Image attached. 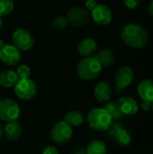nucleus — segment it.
Returning <instances> with one entry per match:
<instances>
[{"label":"nucleus","mask_w":153,"mask_h":154,"mask_svg":"<svg viewBox=\"0 0 153 154\" xmlns=\"http://www.w3.org/2000/svg\"><path fill=\"white\" fill-rule=\"evenodd\" d=\"M121 37L125 44L134 49H141L149 42L148 32L138 23L126 24L122 30Z\"/></svg>","instance_id":"f257e3e1"},{"label":"nucleus","mask_w":153,"mask_h":154,"mask_svg":"<svg viewBox=\"0 0 153 154\" xmlns=\"http://www.w3.org/2000/svg\"><path fill=\"white\" fill-rule=\"evenodd\" d=\"M87 120L90 128L97 132L106 131L113 124L111 115L104 107L91 109L87 114Z\"/></svg>","instance_id":"f03ea898"},{"label":"nucleus","mask_w":153,"mask_h":154,"mask_svg":"<svg viewBox=\"0 0 153 154\" xmlns=\"http://www.w3.org/2000/svg\"><path fill=\"white\" fill-rule=\"evenodd\" d=\"M102 65L95 57H87L81 60L77 67L78 75L84 80H92L98 77L102 71Z\"/></svg>","instance_id":"7ed1b4c3"},{"label":"nucleus","mask_w":153,"mask_h":154,"mask_svg":"<svg viewBox=\"0 0 153 154\" xmlns=\"http://www.w3.org/2000/svg\"><path fill=\"white\" fill-rule=\"evenodd\" d=\"M20 116V107L18 104L10 98L0 100V120L4 122L17 121Z\"/></svg>","instance_id":"20e7f679"},{"label":"nucleus","mask_w":153,"mask_h":154,"mask_svg":"<svg viewBox=\"0 0 153 154\" xmlns=\"http://www.w3.org/2000/svg\"><path fill=\"white\" fill-rule=\"evenodd\" d=\"M72 135H73L72 127L63 120L56 123L50 131L51 140L58 144L67 143L68 142H69Z\"/></svg>","instance_id":"39448f33"},{"label":"nucleus","mask_w":153,"mask_h":154,"mask_svg":"<svg viewBox=\"0 0 153 154\" xmlns=\"http://www.w3.org/2000/svg\"><path fill=\"white\" fill-rule=\"evenodd\" d=\"M15 95L23 100H31L37 95V86L30 79H19L14 87Z\"/></svg>","instance_id":"423d86ee"},{"label":"nucleus","mask_w":153,"mask_h":154,"mask_svg":"<svg viewBox=\"0 0 153 154\" xmlns=\"http://www.w3.org/2000/svg\"><path fill=\"white\" fill-rule=\"evenodd\" d=\"M12 41L14 46H15L20 51H26L33 46L34 39L30 32L25 29L18 28L13 33Z\"/></svg>","instance_id":"0eeeda50"},{"label":"nucleus","mask_w":153,"mask_h":154,"mask_svg":"<svg viewBox=\"0 0 153 154\" xmlns=\"http://www.w3.org/2000/svg\"><path fill=\"white\" fill-rule=\"evenodd\" d=\"M67 19L69 23L75 27H80L85 24H87L90 19V14L88 13V10L81 7V6H72L68 14H67Z\"/></svg>","instance_id":"6e6552de"},{"label":"nucleus","mask_w":153,"mask_h":154,"mask_svg":"<svg viewBox=\"0 0 153 154\" xmlns=\"http://www.w3.org/2000/svg\"><path fill=\"white\" fill-rule=\"evenodd\" d=\"M91 16L94 22L99 25H106L111 23L113 19V14L111 9L102 4L97 5L91 11Z\"/></svg>","instance_id":"1a4fd4ad"},{"label":"nucleus","mask_w":153,"mask_h":154,"mask_svg":"<svg viewBox=\"0 0 153 154\" xmlns=\"http://www.w3.org/2000/svg\"><path fill=\"white\" fill-rule=\"evenodd\" d=\"M21 51L14 45H5L0 51V60L8 66H14L20 62Z\"/></svg>","instance_id":"9d476101"},{"label":"nucleus","mask_w":153,"mask_h":154,"mask_svg":"<svg viewBox=\"0 0 153 154\" xmlns=\"http://www.w3.org/2000/svg\"><path fill=\"white\" fill-rule=\"evenodd\" d=\"M134 73L133 70L127 66L120 68L115 75V81H116V86L117 88L120 89H124L128 86L131 85V83L133 80Z\"/></svg>","instance_id":"9b49d317"},{"label":"nucleus","mask_w":153,"mask_h":154,"mask_svg":"<svg viewBox=\"0 0 153 154\" xmlns=\"http://www.w3.org/2000/svg\"><path fill=\"white\" fill-rule=\"evenodd\" d=\"M120 111L125 116H133L139 111L138 102L131 97H122L117 102Z\"/></svg>","instance_id":"f8f14e48"},{"label":"nucleus","mask_w":153,"mask_h":154,"mask_svg":"<svg viewBox=\"0 0 153 154\" xmlns=\"http://www.w3.org/2000/svg\"><path fill=\"white\" fill-rule=\"evenodd\" d=\"M112 95V88L106 81L98 82L94 88V97L100 103L107 102Z\"/></svg>","instance_id":"ddd939ff"},{"label":"nucleus","mask_w":153,"mask_h":154,"mask_svg":"<svg viewBox=\"0 0 153 154\" xmlns=\"http://www.w3.org/2000/svg\"><path fill=\"white\" fill-rule=\"evenodd\" d=\"M138 94L142 101L153 102V80L143 79L138 85Z\"/></svg>","instance_id":"4468645a"},{"label":"nucleus","mask_w":153,"mask_h":154,"mask_svg":"<svg viewBox=\"0 0 153 154\" xmlns=\"http://www.w3.org/2000/svg\"><path fill=\"white\" fill-rule=\"evenodd\" d=\"M96 49H97V43L92 38H86L82 40L78 46V53L85 58L91 57L96 52Z\"/></svg>","instance_id":"2eb2a0df"},{"label":"nucleus","mask_w":153,"mask_h":154,"mask_svg":"<svg viewBox=\"0 0 153 154\" xmlns=\"http://www.w3.org/2000/svg\"><path fill=\"white\" fill-rule=\"evenodd\" d=\"M3 134L9 141H16L22 134V126L17 121L8 122L3 130Z\"/></svg>","instance_id":"dca6fc26"},{"label":"nucleus","mask_w":153,"mask_h":154,"mask_svg":"<svg viewBox=\"0 0 153 154\" xmlns=\"http://www.w3.org/2000/svg\"><path fill=\"white\" fill-rule=\"evenodd\" d=\"M19 80L15 71L11 69H5L0 72V86L3 88H14Z\"/></svg>","instance_id":"f3484780"},{"label":"nucleus","mask_w":153,"mask_h":154,"mask_svg":"<svg viewBox=\"0 0 153 154\" xmlns=\"http://www.w3.org/2000/svg\"><path fill=\"white\" fill-rule=\"evenodd\" d=\"M63 121L66 122L71 127H77L82 125V123L84 122V116L81 112L77 110L69 111L65 115Z\"/></svg>","instance_id":"a211bd4d"},{"label":"nucleus","mask_w":153,"mask_h":154,"mask_svg":"<svg viewBox=\"0 0 153 154\" xmlns=\"http://www.w3.org/2000/svg\"><path fill=\"white\" fill-rule=\"evenodd\" d=\"M86 151L87 154H106L107 147L103 141L95 139L88 143Z\"/></svg>","instance_id":"6ab92c4d"},{"label":"nucleus","mask_w":153,"mask_h":154,"mask_svg":"<svg viewBox=\"0 0 153 154\" xmlns=\"http://www.w3.org/2000/svg\"><path fill=\"white\" fill-rule=\"evenodd\" d=\"M114 138H115V142L117 143V144H119L122 147H127L132 143V135L130 134V133L127 130H125L123 127L117 131V133L115 134Z\"/></svg>","instance_id":"aec40b11"},{"label":"nucleus","mask_w":153,"mask_h":154,"mask_svg":"<svg viewBox=\"0 0 153 154\" xmlns=\"http://www.w3.org/2000/svg\"><path fill=\"white\" fill-rule=\"evenodd\" d=\"M96 58L99 60V62L101 63L102 67L104 66H109L114 62V55L113 53L109 51V50H103L101 51L96 56Z\"/></svg>","instance_id":"412c9836"},{"label":"nucleus","mask_w":153,"mask_h":154,"mask_svg":"<svg viewBox=\"0 0 153 154\" xmlns=\"http://www.w3.org/2000/svg\"><path fill=\"white\" fill-rule=\"evenodd\" d=\"M112 116L113 119H120L123 117V114L122 112L120 111L119 109V106H118V104L115 103V102H110V103H107L105 107H104Z\"/></svg>","instance_id":"4be33fe9"},{"label":"nucleus","mask_w":153,"mask_h":154,"mask_svg":"<svg viewBox=\"0 0 153 154\" xmlns=\"http://www.w3.org/2000/svg\"><path fill=\"white\" fill-rule=\"evenodd\" d=\"M14 9L13 0H0V17L9 14Z\"/></svg>","instance_id":"5701e85b"},{"label":"nucleus","mask_w":153,"mask_h":154,"mask_svg":"<svg viewBox=\"0 0 153 154\" xmlns=\"http://www.w3.org/2000/svg\"><path fill=\"white\" fill-rule=\"evenodd\" d=\"M52 27L56 30H64L68 24H69V22H68V19L67 17H64V16H57L53 21H52Z\"/></svg>","instance_id":"b1692460"},{"label":"nucleus","mask_w":153,"mask_h":154,"mask_svg":"<svg viewBox=\"0 0 153 154\" xmlns=\"http://www.w3.org/2000/svg\"><path fill=\"white\" fill-rule=\"evenodd\" d=\"M16 74H17V77L19 79H29L30 75H31V69L29 68V66H27L25 64H22L17 68Z\"/></svg>","instance_id":"393cba45"},{"label":"nucleus","mask_w":153,"mask_h":154,"mask_svg":"<svg viewBox=\"0 0 153 154\" xmlns=\"http://www.w3.org/2000/svg\"><path fill=\"white\" fill-rule=\"evenodd\" d=\"M141 0H124V5L129 9H136L140 5Z\"/></svg>","instance_id":"a878e982"},{"label":"nucleus","mask_w":153,"mask_h":154,"mask_svg":"<svg viewBox=\"0 0 153 154\" xmlns=\"http://www.w3.org/2000/svg\"><path fill=\"white\" fill-rule=\"evenodd\" d=\"M85 5H86V9L92 11L97 5V3L96 0H87L85 3Z\"/></svg>","instance_id":"bb28decb"},{"label":"nucleus","mask_w":153,"mask_h":154,"mask_svg":"<svg viewBox=\"0 0 153 154\" xmlns=\"http://www.w3.org/2000/svg\"><path fill=\"white\" fill-rule=\"evenodd\" d=\"M42 154H59V151L52 146H47L43 149Z\"/></svg>","instance_id":"cd10ccee"},{"label":"nucleus","mask_w":153,"mask_h":154,"mask_svg":"<svg viewBox=\"0 0 153 154\" xmlns=\"http://www.w3.org/2000/svg\"><path fill=\"white\" fill-rule=\"evenodd\" d=\"M151 105H152V103H151V102H147V101H142V109L143 110V111H145V112H147V111H149L150 109H151Z\"/></svg>","instance_id":"c85d7f7f"},{"label":"nucleus","mask_w":153,"mask_h":154,"mask_svg":"<svg viewBox=\"0 0 153 154\" xmlns=\"http://www.w3.org/2000/svg\"><path fill=\"white\" fill-rule=\"evenodd\" d=\"M148 11H149V14L153 16V0H151L149 4V6H148Z\"/></svg>","instance_id":"c756f323"},{"label":"nucleus","mask_w":153,"mask_h":154,"mask_svg":"<svg viewBox=\"0 0 153 154\" xmlns=\"http://www.w3.org/2000/svg\"><path fill=\"white\" fill-rule=\"evenodd\" d=\"M75 154H87V151L83 150V149H78L76 152H75Z\"/></svg>","instance_id":"7c9ffc66"},{"label":"nucleus","mask_w":153,"mask_h":154,"mask_svg":"<svg viewBox=\"0 0 153 154\" xmlns=\"http://www.w3.org/2000/svg\"><path fill=\"white\" fill-rule=\"evenodd\" d=\"M5 42H4V41L0 39V51L4 48V46H5Z\"/></svg>","instance_id":"2f4dec72"},{"label":"nucleus","mask_w":153,"mask_h":154,"mask_svg":"<svg viewBox=\"0 0 153 154\" xmlns=\"http://www.w3.org/2000/svg\"><path fill=\"white\" fill-rule=\"evenodd\" d=\"M2 135H3V128H2V125H1V124H0V139H1V137H2Z\"/></svg>","instance_id":"473e14b6"},{"label":"nucleus","mask_w":153,"mask_h":154,"mask_svg":"<svg viewBox=\"0 0 153 154\" xmlns=\"http://www.w3.org/2000/svg\"><path fill=\"white\" fill-rule=\"evenodd\" d=\"M3 26V20H2V17H0V30Z\"/></svg>","instance_id":"72a5a7b5"},{"label":"nucleus","mask_w":153,"mask_h":154,"mask_svg":"<svg viewBox=\"0 0 153 154\" xmlns=\"http://www.w3.org/2000/svg\"><path fill=\"white\" fill-rule=\"evenodd\" d=\"M151 109H152V111H153V102H152V105H151Z\"/></svg>","instance_id":"f704fd0d"}]
</instances>
